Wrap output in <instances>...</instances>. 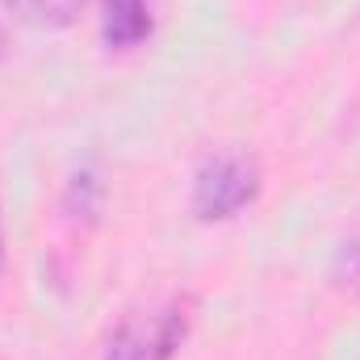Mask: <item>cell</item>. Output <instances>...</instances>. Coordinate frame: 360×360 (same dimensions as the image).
I'll list each match as a JSON object with an SVG mask.
<instances>
[{
	"label": "cell",
	"mask_w": 360,
	"mask_h": 360,
	"mask_svg": "<svg viewBox=\"0 0 360 360\" xmlns=\"http://www.w3.org/2000/svg\"><path fill=\"white\" fill-rule=\"evenodd\" d=\"M188 323H193L188 297H168L151 310H139L113 331L105 360H172L188 335Z\"/></svg>",
	"instance_id": "2"
},
{
	"label": "cell",
	"mask_w": 360,
	"mask_h": 360,
	"mask_svg": "<svg viewBox=\"0 0 360 360\" xmlns=\"http://www.w3.org/2000/svg\"><path fill=\"white\" fill-rule=\"evenodd\" d=\"M335 281L344 289H356L360 293V222L352 226V235L340 243V256H335Z\"/></svg>",
	"instance_id": "5"
},
{
	"label": "cell",
	"mask_w": 360,
	"mask_h": 360,
	"mask_svg": "<svg viewBox=\"0 0 360 360\" xmlns=\"http://www.w3.org/2000/svg\"><path fill=\"white\" fill-rule=\"evenodd\" d=\"M8 55V38H4V30H0V59Z\"/></svg>",
	"instance_id": "6"
},
{
	"label": "cell",
	"mask_w": 360,
	"mask_h": 360,
	"mask_svg": "<svg viewBox=\"0 0 360 360\" xmlns=\"http://www.w3.org/2000/svg\"><path fill=\"white\" fill-rule=\"evenodd\" d=\"M101 34L109 51H130L151 38V4L147 0H101Z\"/></svg>",
	"instance_id": "3"
},
{
	"label": "cell",
	"mask_w": 360,
	"mask_h": 360,
	"mask_svg": "<svg viewBox=\"0 0 360 360\" xmlns=\"http://www.w3.org/2000/svg\"><path fill=\"white\" fill-rule=\"evenodd\" d=\"M260 160L248 151H214L193 176V214L201 222H222L260 197Z\"/></svg>",
	"instance_id": "1"
},
{
	"label": "cell",
	"mask_w": 360,
	"mask_h": 360,
	"mask_svg": "<svg viewBox=\"0 0 360 360\" xmlns=\"http://www.w3.org/2000/svg\"><path fill=\"white\" fill-rule=\"evenodd\" d=\"M0 269H4V226H0Z\"/></svg>",
	"instance_id": "7"
},
{
	"label": "cell",
	"mask_w": 360,
	"mask_h": 360,
	"mask_svg": "<svg viewBox=\"0 0 360 360\" xmlns=\"http://www.w3.org/2000/svg\"><path fill=\"white\" fill-rule=\"evenodd\" d=\"M4 8H8L17 21H25V25L59 30V25H68V21L84 8V0H4Z\"/></svg>",
	"instance_id": "4"
}]
</instances>
